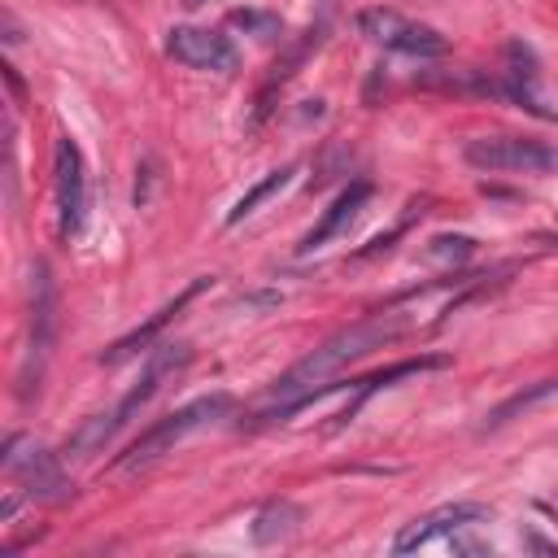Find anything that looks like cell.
I'll use <instances>...</instances> for the list:
<instances>
[{
  "label": "cell",
  "mask_w": 558,
  "mask_h": 558,
  "mask_svg": "<svg viewBox=\"0 0 558 558\" xmlns=\"http://www.w3.org/2000/svg\"><path fill=\"white\" fill-rule=\"evenodd\" d=\"M301 523H305V514H301V506H296V501H288V497L266 501V506L253 514V541H257V545L288 541V536H292Z\"/></svg>",
  "instance_id": "15"
},
{
  "label": "cell",
  "mask_w": 558,
  "mask_h": 558,
  "mask_svg": "<svg viewBox=\"0 0 558 558\" xmlns=\"http://www.w3.org/2000/svg\"><path fill=\"white\" fill-rule=\"evenodd\" d=\"M353 22H357V35H366L371 44H379L388 52H405V57H445L449 52V35H440L427 22L405 17L397 9H384V4L362 9Z\"/></svg>",
  "instance_id": "5"
},
{
  "label": "cell",
  "mask_w": 558,
  "mask_h": 558,
  "mask_svg": "<svg viewBox=\"0 0 558 558\" xmlns=\"http://www.w3.org/2000/svg\"><path fill=\"white\" fill-rule=\"evenodd\" d=\"M288 183H292V166H279V170H270L266 179H257V183H253V187H248V192L227 209V227H235V222H244L248 214H257V205H262V201H270L275 192H283Z\"/></svg>",
  "instance_id": "17"
},
{
  "label": "cell",
  "mask_w": 558,
  "mask_h": 558,
  "mask_svg": "<svg viewBox=\"0 0 558 558\" xmlns=\"http://www.w3.org/2000/svg\"><path fill=\"white\" fill-rule=\"evenodd\" d=\"M52 183H57V231L70 240L83 227L87 209V174H83V153L70 135L52 144Z\"/></svg>",
  "instance_id": "7"
},
{
  "label": "cell",
  "mask_w": 558,
  "mask_h": 558,
  "mask_svg": "<svg viewBox=\"0 0 558 558\" xmlns=\"http://www.w3.org/2000/svg\"><path fill=\"white\" fill-rule=\"evenodd\" d=\"M475 523H488V506L480 501H449V506H436L427 514H418L414 523H405L392 541V554H414L440 536H458L462 527H475Z\"/></svg>",
  "instance_id": "9"
},
{
  "label": "cell",
  "mask_w": 558,
  "mask_h": 558,
  "mask_svg": "<svg viewBox=\"0 0 558 558\" xmlns=\"http://www.w3.org/2000/svg\"><path fill=\"white\" fill-rule=\"evenodd\" d=\"M231 26H240L248 35H262V39H275L279 35V17L275 13H257V9H235L231 13Z\"/></svg>",
  "instance_id": "18"
},
{
  "label": "cell",
  "mask_w": 558,
  "mask_h": 558,
  "mask_svg": "<svg viewBox=\"0 0 558 558\" xmlns=\"http://www.w3.org/2000/svg\"><path fill=\"white\" fill-rule=\"evenodd\" d=\"M192 362V349L187 344H157L153 349V357L144 362V375H140V384L113 405V410H105V414H92L70 440H65V453L61 458H70V462H78V458H92L96 449H105V440L118 432V427H126L153 397H157V388L174 375V371H183Z\"/></svg>",
  "instance_id": "2"
},
{
  "label": "cell",
  "mask_w": 558,
  "mask_h": 558,
  "mask_svg": "<svg viewBox=\"0 0 558 558\" xmlns=\"http://www.w3.org/2000/svg\"><path fill=\"white\" fill-rule=\"evenodd\" d=\"M201 4H205V0H183V9H201Z\"/></svg>",
  "instance_id": "20"
},
{
  "label": "cell",
  "mask_w": 558,
  "mask_h": 558,
  "mask_svg": "<svg viewBox=\"0 0 558 558\" xmlns=\"http://www.w3.org/2000/svg\"><path fill=\"white\" fill-rule=\"evenodd\" d=\"M462 157L484 174H545L558 166V153L532 135H475L466 140Z\"/></svg>",
  "instance_id": "4"
},
{
  "label": "cell",
  "mask_w": 558,
  "mask_h": 558,
  "mask_svg": "<svg viewBox=\"0 0 558 558\" xmlns=\"http://www.w3.org/2000/svg\"><path fill=\"white\" fill-rule=\"evenodd\" d=\"M410 327H414V318L401 314V301H397V305H388V310H375V314H366V318H357V323L331 331L318 349H310L301 362H292V366L266 388V401L248 414V427L288 423L296 410H305V405L323 401L331 388H340V384H331V379H336L344 366H353V362H362L366 353H375V349L401 340Z\"/></svg>",
  "instance_id": "1"
},
{
  "label": "cell",
  "mask_w": 558,
  "mask_h": 558,
  "mask_svg": "<svg viewBox=\"0 0 558 558\" xmlns=\"http://www.w3.org/2000/svg\"><path fill=\"white\" fill-rule=\"evenodd\" d=\"M209 288H214V279H209V275L192 279V283H187L183 292H174V296H170V301H166L157 314H148V318L135 327V331H126L122 340H113V344L100 353V362H105V366H118V362L135 357L140 349H153V344H157V336H161V331H166V327H170V323H174V318H179V314H183V310H187V305H192L201 292H209Z\"/></svg>",
  "instance_id": "10"
},
{
  "label": "cell",
  "mask_w": 558,
  "mask_h": 558,
  "mask_svg": "<svg viewBox=\"0 0 558 558\" xmlns=\"http://www.w3.org/2000/svg\"><path fill=\"white\" fill-rule=\"evenodd\" d=\"M501 74H506L510 87L523 96V109H527V113H536V118H554V113L541 105V96H536L541 61H536V52H532L523 39H510V44H506V70H501Z\"/></svg>",
  "instance_id": "14"
},
{
  "label": "cell",
  "mask_w": 558,
  "mask_h": 558,
  "mask_svg": "<svg viewBox=\"0 0 558 558\" xmlns=\"http://www.w3.org/2000/svg\"><path fill=\"white\" fill-rule=\"evenodd\" d=\"M227 414H231V397H227V392L196 397V401L170 410L166 418H157L148 432H140V440L126 445V453L118 458V466H144V462L170 453L183 436H192V432H201V427H209V423H218V418H227Z\"/></svg>",
  "instance_id": "3"
},
{
  "label": "cell",
  "mask_w": 558,
  "mask_h": 558,
  "mask_svg": "<svg viewBox=\"0 0 558 558\" xmlns=\"http://www.w3.org/2000/svg\"><path fill=\"white\" fill-rule=\"evenodd\" d=\"M366 201H371V183H366V179H353V183H349V187H344V192L323 209V218L314 222V231L301 240V253H314V248H323L331 235H340V231L362 214V205H366Z\"/></svg>",
  "instance_id": "13"
},
{
  "label": "cell",
  "mask_w": 558,
  "mask_h": 558,
  "mask_svg": "<svg viewBox=\"0 0 558 558\" xmlns=\"http://www.w3.org/2000/svg\"><path fill=\"white\" fill-rule=\"evenodd\" d=\"M166 52L187 70H214V74H231L235 61H240L235 44L222 31H209V26H170Z\"/></svg>",
  "instance_id": "8"
},
{
  "label": "cell",
  "mask_w": 558,
  "mask_h": 558,
  "mask_svg": "<svg viewBox=\"0 0 558 558\" xmlns=\"http://www.w3.org/2000/svg\"><path fill=\"white\" fill-rule=\"evenodd\" d=\"M545 397H558V379H536V384L510 392L501 405H493V410L484 414V432H488V427H501V423H510V418H519L523 410H532V405L545 401Z\"/></svg>",
  "instance_id": "16"
},
{
  "label": "cell",
  "mask_w": 558,
  "mask_h": 558,
  "mask_svg": "<svg viewBox=\"0 0 558 558\" xmlns=\"http://www.w3.org/2000/svg\"><path fill=\"white\" fill-rule=\"evenodd\" d=\"M57 340V283L48 262H35L31 270V340H26V362H22V397H31V388H39L44 362L52 353Z\"/></svg>",
  "instance_id": "6"
},
{
  "label": "cell",
  "mask_w": 558,
  "mask_h": 558,
  "mask_svg": "<svg viewBox=\"0 0 558 558\" xmlns=\"http://www.w3.org/2000/svg\"><path fill=\"white\" fill-rule=\"evenodd\" d=\"M471 248H475V240H466V235H436L427 244V257L432 262H462V257H471Z\"/></svg>",
  "instance_id": "19"
},
{
  "label": "cell",
  "mask_w": 558,
  "mask_h": 558,
  "mask_svg": "<svg viewBox=\"0 0 558 558\" xmlns=\"http://www.w3.org/2000/svg\"><path fill=\"white\" fill-rule=\"evenodd\" d=\"M449 366V357L445 353H418V357H405V362H392L388 371H375V375H366V379H353V401L336 414V427H344V423H353V414L379 392V388H392L397 379H410V375H427V371H445Z\"/></svg>",
  "instance_id": "12"
},
{
  "label": "cell",
  "mask_w": 558,
  "mask_h": 558,
  "mask_svg": "<svg viewBox=\"0 0 558 558\" xmlns=\"http://www.w3.org/2000/svg\"><path fill=\"white\" fill-rule=\"evenodd\" d=\"M4 466H9L35 497H44V501H61V497L70 493L57 453H48V449H31V453L22 458V453H17V436H9V445H4Z\"/></svg>",
  "instance_id": "11"
}]
</instances>
